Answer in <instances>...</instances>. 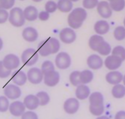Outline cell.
<instances>
[{
    "mask_svg": "<svg viewBox=\"0 0 125 119\" xmlns=\"http://www.w3.org/2000/svg\"><path fill=\"white\" fill-rule=\"evenodd\" d=\"M33 2H41L42 0H32Z\"/></svg>",
    "mask_w": 125,
    "mask_h": 119,
    "instance_id": "49",
    "label": "cell"
},
{
    "mask_svg": "<svg viewBox=\"0 0 125 119\" xmlns=\"http://www.w3.org/2000/svg\"><path fill=\"white\" fill-rule=\"evenodd\" d=\"M104 41L105 40L103 38V36L98 34H94L92 36H91V38L88 40V46L93 51L96 52L98 46Z\"/></svg>",
    "mask_w": 125,
    "mask_h": 119,
    "instance_id": "24",
    "label": "cell"
},
{
    "mask_svg": "<svg viewBox=\"0 0 125 119\" xmlns=\"http://www.w3.org/2000/svg\"><path fill=\"white\" fill-rule=\"evenodd\" d=\"M8 21L14 27H21L25 24L26 19L24 17L23 11L20 8L15 7L11 8L9 12Z\"/></svg>",
    "mask_w": 125,
    "mask_h": 119,
    "instance_id": "2",
    "label": "cell"
},
{
    "mask_svg": "<svg viewBox=\"0 0 125 119\" xmlns=\"http://www.w3.org/2000/svg\"><path fill=\"white\" fill-rule=\"evenodd\" d=\"M57 8L61 12H71L73 9V2L70 0H59L57 2Z\"/></svg>",
    "mask_w": 125,
    "mask_h": 119,
    "instance_id": "26",
    "label": "cell"
},
{
    "mask_svg": "<svg viewBox=\"0 0 125 119\" xmlns=\"http://www.w3.org/2000/svg\"><path fill=\"white\" fill-rule=\"evenodd\" d=\"M27 80L33 85H38L43 81V74L41 69L31 67L27 72Z\"/></svg>",
    "mask_w": 125,
    "mask_h": 119,
    "instance_id": "6",
    "label": "cell"
},
{
    "mask_svg": "<svg viewBox=\"0 0 125 119\" xmlns=\"http://www.w3.org/2000/svg\"><path fill=\"white\" fill-rule=\"evenodd\" d=\"M50 49L51 50V54H55L57 53L60 50V42L58 39L55 38H49L47 40Z\"/></svg>",
    "mask_w": 125,
    "mask_h": 119,
    "instance_id": "30",
    "label": "cell"
},
{
    "mask_svg": "<svg viewBox=\"0 0 125 119\" xmlns=\"http://www.w3.org/2000/svg\"><path fill=\"white\" fill-rule=\"evenodd\" d=\"M41 70L42 73L43 74L47 73V72H49V71L55 70V65L51 61H49V60L44 61L43 62V64L41 65Z\"/></svg>",
    "mask_w": 125,
    "mask_h": 119,
    "instance_id": "37",
    "label": "cell"
},
{
    "mask_svg": "<svg viewBox=\"0 0 125 119\" xmlns=\"http://www.w3.org/2000/svg\"><path fill=\"white\" fill-rule=\"evenodd\" d=\"M96 52L98 53L101 55L108 56L109 55H110V53L112 52V47L108 42L104 41L98 46V48Z\"/></svg>",
    "mask_w": 125,
    "mask_h": 119,
    "instance_id": "29",
    "label": "cell"
},
{
    "mask_svg": "<svg viewBox=\"0 0 125 119\" xmlns=\"http://www.w3.org/2000/svg\"><path fill=\"white\" fill-rule=\"evenodd\" d=\"M2 48H3V41L1 38H0V51L2 50Z\"/></svg>",
    "mask_w": 125,
    "mask_h": 119,
    "instance_id": "47",
    "label": "cell"
},
{
    "mask_svg": "<svg viewBox=\"0 0 125 119\" xmlns=\"http://www.w3.org/2000/svg\"><path fill=\"white\" fill-rule=\"evenodd\" d=\"M122 63L123 61L121 60V58L112 54L109 55L104 62V65H105V67L110 71L117 70L122 65Z\"/></svg>",
    "mask_w": 125,
    "mask_h": 119,
    "instance_id": "11",
    "label": "cell"
},
{
    "mask_svg": "<svg viewBox=\"0 0 125 119\" xmlns=\"http://www.w3.org/2000/svg\"><path fill=\"white\" fill-rule=\"evenodd\" d=\"M8 109H9L10 113L13 116L20 117L26 112V107L22 102L20 100H15L11 103H10Z\"/></svg>",
    "mask_w": 125,
    "mask_h": 119,
    "instance_id": "13",
    "label": "cell"
},
{
    "mask_svg": "<svg viewBox=\"0 0 125 119\" xmlns=\"http://www.w3.org/2000/svg\"><path fill=\"white\" fill-rule=\"evenodd\" d=\"M109 4L112 11L120 12L125 8V0H110Z\"/></svg>",
    "mask_w": 125,
    "mask_h": 119,
    "instance_id": "28",
    "label": "cell"
},
{
    "mask_svg": "<svg viewBox=\"0 0 125 119\" xmlns=\"http://www.w3.org/2000/svg\"><path fill=\"white\" fill-rule=\"evenodd\" d=\"M23 14L26 20L32 22L38 19V9L33 5L27 6L23 10Z\"/></svg>",
    "mask_w": 125,
    "mask_h": 119,
    "instance_id": "22",
    "label": "cell"
},
{
    "mask_svg": "<svg viewBox=\"0 0 125 119\" xmlns=\"http://www.w3.org/2000/svg\"><path fill=\"white\" fill-rule=\"evenodd\" d=\"M44 84L49 87H55L59 84L60 81V75L58 71L55 70L49 71L43 74V78Z\"/></svg>",
    "mask_w": 125,
    "mask_h": 119,
    "instance_id": "5",
    "label": "cell"
},
{
    "mask_svg": "<svg viewBox=\"0 0 125 119\" xmlns=\"http://www.w3.org/2000/svg\"><path fill=\"white\" fill-rule=\"evenodd\" d=\"M22 103H23L26 109H27L30 111L35 110L40 106L39 100H38L37 96L36 95H34V94H29L27 96H26Z\"/></svg>",
    "mask_w": 125,
    "mask_h": 119,
    "instance_id": "16",
    "label": "cell"
},
{
    "mask_svg": "<svg viewBox=\"0 0 125 119\" xmlns=\"http://www.w3.org/2000/svg\"><path fill=\"white\" fill-rule=\"evenodd\" d=\"M111 54L119 57L120 58H121V60L123 62L125 60V48L122 46L119 45V46H115L114 48L112 50Z\"/></svg>",
    "mask_w": 125,
    "mask_h": 119,
    "instance_id": "33",
    "label": "cell"
},
{
    "mask_svg": "<svg viewBox=\"0 0 125 119\" xmlns=\"http://www.w3.org/2000/svg\"><path fill=\"white\" fill-rule=\"evenodd\" d=\"M15 4V0H0L1 8L8 10L11 9Z\"/></svg>",
    "mask_w": 125,
    "mask_h": 119,
    "instance_id": "40",
    "label": "cell"
},
{
    "mask_svg": "<svg viewBox=\"0 0 125 119\" xmlns=\"http://www.w3.org/2000/svg\"><path fill=\"white\" fill-rule=\"evenodd\" d=\"M4 94L8 100H16L21 97L22 91L18 86L8 84L4 88Z\"/></svg>",
    "mask_w": 125,
    "mask_h": 119,
    "instance_id": "10",
    "label": "cell"
},
{
    "mask_svg": "<svg viewBox=\"0 0 125 119\" xmlns=\"http://www.w3.org/2000/svg\"><path fill=\"white\" fill-rule=\"evenodd\" d=\"M123 23H124V27L125 28V17H124V19L123 20Z\"/></svg>",
    "mask_w": 125,
    "mask_h": 119,
    "instance_id": "50",
    "label": "cell"
},
{
    "mask_svg": "<svg viewBox=\"0 0 125 119\" xmlns=\"http://www.w3.org/2000/svg\"><path fill=\"white\" fill-rule=\"evenodd\" d=\"M21 119H38V115L34 111H26L21 115Z\"/></svg>",
    "mask_w": 125,
    "mask_h": 119,
    "instance_id": "42",
    "label": "cell"
},
{
    "mask_svg": "<svg viewBox=\"0 0 125 119\" xmlns=\"http://www.w3.org/2000/svg\"><path fill=\"white\" fill-rule=\"evenodd\" d=\"M0 8H1V5H0Z\"/></svg>",
    "mask_w": 125,
    "mask_h": 119,
    "instance_id": "53",
    "label": "cell"
},
{
    "mask_svg": "<svg viewBox=\"0 0 125 119\" xmlns=\"http://www.w3.org/2000/svg\"><path fill=\"white\" fill-rule=\"evenodd\" d=\"M38 18L41 20V21H47L49 20L50 18V14L48 12H47L46 11H41L40 13H38Z\"/></svg>",
    "mask_w": 125,
    "mask_h": 119,
    "instance_id": "44",
    "label": "cell"
},
{
    "mask_svg": "<svg viewBox=\"0 0 125 119\" xmlns=\"http://www.w3.org/2000/svg\"><path fill=\"white\" fill-rule=\"evenodd\" d=\"M20 1H25V0H20Z\"/></svg>",
    "mask_w": 125,
    "mask_h": 119,
    "instance_id": "52",
    "label": "cell"
},
{
    "mask_svg": "<svg viewBox=\"0 0 125 119\" xmlns=\"http://www.w3.org/2000/svg\"><path fill=\"white\" fill-rule=\"evenodd\" d=\"M113 35L116 41H121L125 39V28L122 26H117L114 32H113Z\"/></svg>",
    "mask_w": 125,
    "mask_h": 119,
    "instance_id": "32",
    "label": "cell"
},
{
    "mask_svg": "<svg viewBox=\"0 0 125 119\" xmlns=\"http://www.w3.org/2000/svg\"><path fill=\"white\" fill-rule=\"evenodd\" d=\"M89 111L91 114L93 115L94 116H100L103 115V114L105 112V106H89Z\"/></svg>",
    "mask_w": 125,
    "mask_h": 119,
    "instance_id": "35",
    "label": "cell"
},
{
    "mask_svg": "<svg viewBox=\"0 0 125 119\" xmlns=\"http://www.w3.org/2000/svg\"><path fill=\"white\" fill-rule=\"evenodd\" d=\"M110 29V26L109 22L106 20H101L97 21L94 25V30L98 35H104L109 32Z\"/></svg>",
    "mask_w": 125,
    "mask_h": 119,
    "instance_id": "19",
    "label": "cell"
},
{
    "mask_svg": "<svg viewBox=\"0 0 125 119\" xmlns=\"http://www.w3.org/2000/svg\"><path fill=\"white\" fill-rule=\"evenodd\" d=\"M90 94H91V90L87 85L80 84L78 86H76L75 91V95H76V98L78 99L79 100H84L88 98Z\"/></svg>",
    "mask_w": 125,
    "mask_h": 119,
    "instance_id": "18",
    "label": "cell"
},
{
    "mask_svg": "<svg viewBox=\"0 0 125 119\" xmlns=\"http://www.w3.org/2000/svg\"><path fill=\"white\" fill-rule=\"evenodd\" d=\"M55 65L60 70H66L71 65V58L66 52H61L57 54L55 58Z\"/></svg>",
    "mask_w": 125,
    "mask_h": 119,
    "instance_id": "4",
    "label": "cell"
},
{
    "mask_svg": "<svg viewBox=\"0 0 125 119\" xmlns=\"http://www.w3.org/2000/svg\"><path fill=\"white\" fill-rule=\"evenodd\" d=\"M22 36L27 42H34L38 38V32L33 27H26L22 32Z\"/></svg>",
    "mask_w": 125,
    "mask_h": 119,
    "instance_id": "17",
    "label": "cell"
},
{
    "mask_svg": "<svg viewBox=\"0 0 125 119\" xmlns=\"http://www.w3.org/2000/svg\"><path fill=\"white\" fill-rule=\"evenodd\" d=\"M79 106H80V103H79V100L75 97H71L64 101L63 109L67 114L73 115L77 112Z\"/></svg>",
    "mask_w": 125,
    "mask_h": 119,
    "instance_id": "9",
    "label": "cell"
},
{
    "mask_svg": "<svg viewBox=\"0 0 125 119\" xmlns=\"http://www.w3.org/2000/svg\"><path fill=\"white\" fill-rule=\"evenodd\" d=\"M98 0H83V6L84 9H93L97 7Z\"/></svg>",
    "mask_w": 125,
    "mask_h": 119,
    "instance_id": "39",
    "label": "cell"
},
{
    "mask_svg": "<svg viewBox=\"0 0 125 119\" xmlns=\"http://www.w3.org/2000/svg\"><path fill=\"white\" fill-rule=\"evenodd\" d=\"M89 106H99L104 105V97L103 94L99 91H94L91 93L88 97Z\"/></svg>",
    "mask_w": 125,
    "mask_h": 119,
    "instance_id": "21",
    "label": "cell"
},
{
    "mask_svg": "<svg viewBox=\"0 0 125 119\" xmlns=\"http://www.w3.org/2000/svg\"><path fill=\"white\" fill-rule=\"evenodd\" d=\"M70 1H71L72 2H78V1H79V0H70Z\"/></svg>",
    "mask_w": 125,
    "mask_h": 119,
    "instance_id": "51",
    "label": "cell"
},
{
    "mask_svg": "<svg viewBox=\"0 0 125 119\" xmlns=\"http://www.w3.org/2000/svg\"><path fill=\"white\" fill-rule=\"evenodd\" d=\"M87 11L83 8H76L72 10L67 17V23L72 29L80 28L87 18Z\"/></svg>",
    "mask_w": 125,
    "mask_h": 119,
    "instance_id": "1",
    "label": "cell"
},
{
    "mask_svg": "<svg viewBox=\"0 0 125 119\" xmlns=\"http://www.w3.org/2000/svg\"><path fill=\"white\" fill-rule=\"evenodd\" d=\"M57 9V3L54 1H52V0H50V1H48L45 4V11L49 14L54 13Z\"/></svg>",
    "mask_w": 125,
    "mask_h": 119,
    "instance_id": "38",
    "label": "cell"
},
{
    "mask_svg": "<svg viewBox=\"0 0 125 119\" xmlns=\"http://www.w3.org/2000/svg\"><path fill=\"white\" fill-rule=\"evenodd\" d=\"M94 79V74L91 70H83L79 74V81L81 84L87 85Z\"/></svg>",
    "mask_w": 125,
    "mask_h": 119,
    "instance_id": "23",
    "label": "cell"
},
{
    "mask_svg": "<svg viewBox=\"0 0 125 119\" xmlns=\"http://www.w3.org/2000/svg\"><path fill=\"white\" fill-rule=\"evenodd\" d=\"M97 11L98 14L104 19H109L112 15V10L107 1H100L97 5Z\"/></svg>",
    "mask_w": 125,
    "mask_h": 119,
    "instance_id": "12",
    "label": "cell"
},
{
    "mask_svg": "<svg viewBox=\"0 0 125 119\" xmlns=\"http://www.w3.org/2000/svg\"><path fill=\"white\" fill-rule=\"evenodd\" d=\"M79 74L80 71L79 70H74L70 74L69 76V81L71 82V84L73 86H78L79 85H80V81H79Z\"/></svg>",
    "mask_w": 125,
    "mask_h": 119,
    "instance_id": "34",
    "label": "cell"
},
{
    "mask_svg": "<svg viewBox=\"0 0 125 119\" xmlns=\"http://www.w3.org/2000/svg\"><path fill=\"white\" fill-rule=\"evenodd\" d=\"M111 93L113 97L116 99H121L125 96V86L121 83L113 86Z\"/></svg>",
    "mask_w": 125,
    "mask_h": 119,
    "instance_id": "25",
    "label": "cell"
},
{
    "mask_svg": "<svg viewBox=\"0 0 125 119\" xmlns=\"http://www.w3.org/2000/svg\"><path fill=\"white\" fill-rule=\"evenodd\" d=\"M9 13L7 10L0 8V24H3L7 20H8Z\"/></svg>",
    "mask_w": 125,
    "mask_h": 119,
    "instance_id": "43",
    "label": "cell"
},
{
    "mask_svg": "<svg viewBox=\"0 0 125 119\" xmlns=\"http://www.w3.org/2000/svg\"><path fill=\"white\" fill-rule=\"evenodd\" d=\"M108 1H109H109H110V0H108Z\"/></svg>",
    "mask_w": 125,
    "mask_h": 119,
    "instance_id": "54",
    "label": "cell"
},
{
    "mask_svg": "<svg viewBox=\"0 0 125 119\" xmlns=\"http://www.w3.org/2000/svg\"><path fill=\"white\" fill-rule=\"evenodd\" d=\"M115 119H125V111L120 110L115 115Z\"/></svg>",
    "mask_w": 125,
    "mask_h": 119,
    "instance_id": "45",
    "label": "cell"
},
{
    "mask_svg": "<svg viewBox=\"0 0 125 119\" xmlns=\"http://www.w3.org/2000/svg\"><path fill=\"white\" fill-rule=\"evenodd\" d=\"M11 74V70H9L5 67L2 61H0V78L5 79Z\"/></svg>",
    "mask_w": 125,
    "mask_h": 119,
    "instance_id": "41",
    "label": "cell"
},
{
    "mask_svg": "<svg viewBox=\"0 0 125 119\" xmlns=\"http://www.w3.org/2000/svg\"><path fill=\"white\" fill-rule=\"evenodd\" d=\"M9 100L5 96H0V112H5L9 109Z\"/></svg>",
    "mask_w": 125,
    "mask_h": 119,
    "instance_id": "36",
    "label": "cell"
},
{
    "mask_svg": "<svg viewBox=\"0 0 125 119\" xmlns=\"http://www.w3.org/2000/svg\"><path fill=\"white\" fill-rule=\"evenodd\" d=\"M11 80L14 83V85L18 86H22L25 85L27 82V75L24 71L18 70L13 73Z\"/></svg>",
    "mask_w": 125,
    "mask_h": 119,
    "instance_id": "20",
    "label": "cell"
},
{
    "mask_svg": "<svg viewBox=\"0 0 125 119\" xmlns=\"http://www.w3.org/2000/svg\"><path fill=\"white\" fill-rule=\"evenodd\" d=\"M36 96H37V97H38V99L39 100V104L41 106H44L47 105L50 101V95L46 91H39V92L37 93Z\"/></svg>",
    "mask_w": 125,
    "mask_h": 119,
    "instance_id": "31",
    "label": "cell"
},
{
    "mask_svg": "<svg viewBox=\"0 0 125 119\" xmlns=\"http://www.w3.org/2000/svg\"><path fill=\"white\" fill-rule=\"evenodd\" d=\"M87 65L92 70H99L104 66V61L97 54H92L87 58Z\"/></svg>",
    "mask_w": 125,
    "mask_h": 119,
    "instance_id": "14",
    "label": "cell"
},
{
    "mask_svg": "<svg viewBox=\"0 0 125 119\" xmlns=\"http://www.w3.org/2000/svg\"><path fill=\"white\" fill-rule=\"evenodd\" d=\"M38 53L39 55H41L43 57H46L48 56L51 54V50L50 49L49 44L46 41H41V43L38 44Z\"/></svg>",
    "mask_w": 125,
    "mask_h": 119,
    "instance_id": "27",
    "label": "cell"
},
{
    "mask_svg": "<svg viewBox=\"0 0 125 119\" xmlns=\"http://www.w3.org/2000/svg\"><path fill=\"white\" fill-rule=\"evenodd\" d=\"M59 38L62 42L66 44H71L76 39V34L71 28H64L59 32Z\"/></svg>",
    "mask_w": 125,
    "mask_h": 119,
    "instance_id": "8",
    "label": "cell"
},
{
    "mask_svg": "<svg viewBox=\"0 0 125 119\" xmlns=\"http://www.w3.org/2000/svg\"><path fill=\"white\" fill-rule=\"evenodd\" d=\"M39 58L38 51L33 48H28L22 52L21 55V62L26 66L31 67L35 65Z\"/></svg>",
    "mask_w": 125,
    "mask_h": 119,
    "instance_id": "3",
    "label": "cell"
},
{
    "mask_svg": "<svg viewBox=\"0 0 125 119\" xmlns=\"http://www.w3.org/2000/svg\"><path fill=\"white\" fill-rule=\"evenodd\" d=\"M96 119H110V118L106 115H100V116L97 117Z\"/></svg>",
    "mask_w": 125,
    "mask_h": 119,
    "instance_id": "46",
    "label": "cell"
},
{
    "mask_svg": "<svg viewBox=\"0 0 125 119\" xmlns=\"http://www.w3.org/2000/svg\"><path fill=\"white\" fill-rule=\"evenodd\" d=\"M2 62L6 69L9 70H13L18 68V67L20 66V59L17 55L14 54H8L4 57Z\"/></svg>",
    "mask_w": 125,
    "mask_h": 119,
    "instance_id": "7",
    "label": "cell"
},
{
    "mask_svg": "<svg viewBox=\"0 0 125 119\" xmlns=\"http://www.w3.org/2000/svg\"><path fill=\"white\" fill-rule=\"evenodd\" d=\"M122 82H123V85L125 86V74L123 76V80H122Z\"/></svg>",
    "mask_w": 125,
    "mask_h": 119,
    "instance_id": "48",
    "label": "cell"
},
{
    "mask_svg": "<svg viewBox=\"0 0 125 119\" xmlns=\"http://www.w3.org/2000/svg\"><path fill=\"white\" fill-rule=\"evenodd\" d=\"M123 74L118 70H111L106 75V81L110 85L120 84L123 80Z\"/></svg>",
    "mask_w": 125,
    "mask_h": 119,
    "instance_id": "15",
    "label": "cell"
}]
</instances>
